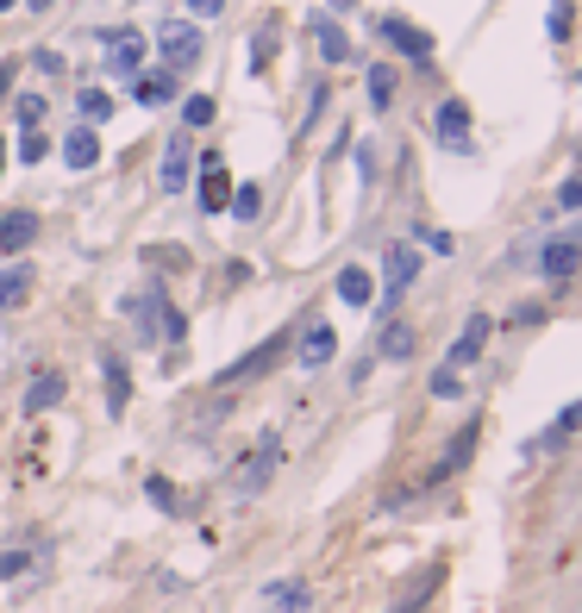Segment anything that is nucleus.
I'll return each instance as SVG.
<instances>
[{
    "instance_id": "nucleus-39",
    "label": "nucleus",
    "mask_w": 582,
    "mask_h": 613,
    "mask_svg": "<svg viewBox=\"0 0 582 613\" xmlns=\"http://www.w3.org/2000/svg\"><path fill=\"white\" fill-rule=\"evenodd\" d=\"M357 176H363V188L376 182V145H357Z\"/></svg>"
},
{
    "instance_id": "nucleus-4",
    "label": "nucleus",
    "mask_w": 582,
    "mask_h": 613,
    "mask_svg": "<svg viewBox=\"0 0 582 613\" xmlns=\"http://www.w3.org/2000/svg\"><path fill=\"white\" fill-rule=\"evenodd\" d=\"M413 282H420V245H401V238H395V245L382 251V313L401 301Z\"/></svg>"
},
{
    "instance_id": "nucleus-6",
    "label": "nucleus",
    "mask_w": 582,
    "mask_h": 613,
    "mask_svg": "<svg viewBox=\"0 0 582 613\" xmlns=\"http://www.w3.org/2000/svg\"><path fill=\"white\" fill-rule=\"evenodd\" d=\"M432 138H438L445 151H457V157H470V151H476V138H470V101L445 95V101L432 107Z\"/></svg>"
},
{
    "instance_id": "nucleus-35",
    "label": "nucleus",
    "mask_w": 582,
    "mask_h": 613,
    "mask_svg": "<svg viewBox=\"0 0 582 613\" xmlns=\"http://www.w3.org/2000/svg\"><path fill=\"white\" fill-rule=\"evenodd\" d=\"M45 113H51V101H45V95H20V101H13V120H20V126H38V120H45Z\"/></svg>"
},
{
    "instance_id": "nucleus-8",
    "label": "nucleus",
    "mask_w": 582,
    "mask_h": 613,
    "mask_svg": "<svg viewBox=\"0 0 582 613\" xmlns=\"http://www.w3.org/2000/svg\"><path fill=\"white\" fill-rule=\"evenodd\" d=\"M376 38L388 45V51H401L407 63H432V32L413 26V20H401V13H382V20H376Z\"/></svg>"
},
{
    "instance_id": "nucleus-7",
    "label": "nucleus",
    "mask_w": 582,
    "mask_h": 613,
    "mask_svg": "<svg viewBox=\"0 0 582 613\" xmlns=\"http://www.w3.org/2000/svg\"><path fill=\"white\" fill-rule=\"evenodd\" d=\"M101 38V70L107 76H138V63H145V32H132V26H107L95 32Z\"/></svg>"
},
{
    "instance_id": "nucleus-20",
    "label": "nucleus",
    "mask_w": 582,
    "mask_h": 613,
    "mask_svg": "<svg viewBox=\"0 0 582 613\" xmlns=\"http://www.w3.org/2000/svg\"><path fill=\"white\" fill-rule=\"evenodd\" d=\"M63 395H70V383H63V370H38V376L26 383V413L38 420V413H51L57 401H63Z\"/></svg>"
},
{
    "instance_id": "nucleus-21",
    "label": "nucleus",
    "mask_w": 582,
    "mask_h": 613,
    "mask_svg": "<svg viewBox=\"0 0 582 613\" xmlns=\"http://www.w3.org/2000/svg\"><path fill=\"white\" fill-rule=\"evenodd\" d=\"M32 288H38V270H32V263H7V270H0V313L26 306Z\"/></svg>"
},
{
    "instance_id": "nucleus-42",
    "label": "nucleus",
    "mask_w": 582,
    "mask_h": 613,
    "mask_svg": "<svg viewBox=\"0 0 582 613\" xmlns=\"http://www.w3.org/2000/svg\"><path fill=\"white\" fill-rule=\"evenodd\" d=\"M538 320H545V306H538V301H527V306H513V326H538Z\"/></svg>"
},
{
    "instance_id": "nucleus-22",
    "label": "nucleus",
    "mask_w": 582,
    "mask_h": 613,
    "mask_svg": "<svg viewBox=\"0 0 582 613\" xmlns=\"http://www.w3.org/2000/svg\"><path fill=\"white\" fill-rule=\"evenodd\" d=\"M577 433H582V401H570V408L557 413L552 426H545V433L532 438L527 451H564V445H570V438H577Z\"/></svg>"
},
{
    "instance_id": "nucleus-33",
    "label": "nucleus",
    "mask_w": 582,
    "mask_h": 613,
    "mask_svg": "<svg viewBox=\"0 0 582 613\" xmlns=\"http://www.w3.org/2000/svg\"><path fill=\"white\" fill-rule=\"evenodd\" d=\"M426 395H432V401H457V395H463V376L438 363V370H432V383H426Z\"/></svg>"
},
{
    "instance_id": "nucleus-29",
    "label": "nucleus",
    "mask_w": 582,
    "mask_h": 613,
    "mask_svg": "<svg viewBox=\"0 0 582 613\" xmlns=\"http://www.w3.org/2000/svg\"><path fill=\"white\" fill-rule=\"evenodd\" d=\"M76 107H82V126H107V120H113V95H107V88H82Z\"/></svg>"
},
{
    "instance_id": "nucleus-34",
    "label": "nucleus",
    "mask_w": 582,
    "mask_h": 613,
    "mask_svg": "<svg viewBox=\"0 0 582 613\" xmlns=\"http://www.w3.org/2000/svg\"><path fill=\"white\" fill-rule=\"evenodd\" d=\"M270 57H276V32H257V38H251V51H245L251 76H263V70H270Z\"/></svg>"
},
{
    "instance_id": "nucleus-30",
    "label": "nucleus",
    "mask_w": 582,
    "mask_h": 613,
    "mask_svg": "<svg viewBox=\"0 0 582 613\" xmlns=\"http://www.w3.org/2000/svg\"><path fill=\"white\" fill-rule=\"evenodd\" d=\"M570 26H577V0H552V7H545V38H552V45H564V38H570Z\"/></svg>"
},
{
    "instance_id": "nucleus-15",
    "label": "nucleus",
    "mask_w": 582,
    "mask_h": 613,
    "mask_svg": "<svg viewBox=\"0 0 582 613\" xmlns=\"http://www.w3.org/2000/svg\"><path fill=\"white\" fill-rule=\"evenodd\" d=\"M232 207V176L226 163H220V151L201 157V213H226Z\"/></svg>"
},
{
    "instance_id": "nucleus-24",
    "label": "nucleus",
    "mask_w": 582,
    "mask_h": 613,
    "mask_svg": "<svg viewBox=\"0 0 582 613\" xmlns=\"http://www.w3.org/2000/svg\"><path fill=\"white\" fill-rule=\"evenodd\" d=\"M332 288H338V301H345V306H370V301H376V282H370L363 263H345V270L332 276Z\"/></svg>"
},
{
    "instance_id": "nucleus-40",
    "label": "nucleus",
    "mask_w": 582,
    "mask_h": 613,
    "mask_svg": "<svg viewBox=\"0 0 582 613\" xmlns=\"http://www.w3.org/2000/svg\"><path fill=\"white\" fill-rule=\"evenodd\" d=\"M188 13L207 26V20H220V13H226V0H188Z\"/></svg>"
},
{
    "instance_id": "nucleus-10",
    "label": "nucleus",
    "mask_w": 582,
    "mask_h": 613,
    "mask_svg": "<svg viewBox=\"0 0 582 613\" xmlns=\"http://www.w3.org/2000/svg\"><path fill=\"white\" fill-rule=\"evenodd\" d=\"M488 333H495V313H470V320H463V333L451 338V351H445V370L463 376V370L488 351Z\"/></svg>"
},
{
    "instance_id": "nucleus-46",
    "label": "nucleus",
    "mask_w": 582,
    "mask_h": 613,
    "mask_svg": "<svg viewBox=\"0 0 582 613\" xmlns=\"http://www.w3.org/2000/svg\"><path fill=\"white\" fill-rule=\"evenodd\" d=\"M0 170H7V138H0Z\"/></svg>"
},
{
    "instance_id": "nucleus-44",
    "label": "nucleus",
    "mask_w": 582,
    "mask_h": 613,
    "mask_svg": "<svg viewBox=\"0 0 582 613\" xmlns=\"http://www.w3.org/2000/svg\"><path fill=\"white\" fill-rule=\"evenodd\" d=\"M326 7H332V13H351L357 0H326Z\"/></svg>"
},
{
    "instance_id": "nucleus-2",
    "label": "nucleus",
    "mask_w": 582,
    "mask_h": 613,
    "mask_svg": "<svg viewBox=\"0 0 582 613\" xmlns=\"http://www.w3.org/2000/svg\"><path fill=\"white\" fill-rule=\"evenodd\" d=\"M201 20H170V26L157 32V57H163V70H176V76H188V70H201Z\"/></svg>"
},
{
    "instance_id": "nucleus-11",
    "label": "nucleus",
    "mask_w": 582,
    "mask_h": 613,
    "mask_svg": "<svg viewBox=\"0 0 582 613\" xmlns=\"http://www.w3.org/2000/svg\"><path fill=\"white\" fill-rule=\"evenodd\" d=\"M38 232H45V220L32 207H7L0 213V257H26L38 245Z\"/></svg>"
},
{
    "instance_id": "nucleus-48",
    "label": "nucleus",
    "mask_w": 582,
    "mask_h": 613,
    "mask_svg": "<svg viewBox=\"0 0 582 613\" xmlns=\"http://www.w3.org/2000/svg\"><path fill=\"white\" fill-rule=\"evenodd\" d=\"M577 82H582V76H577Z\"/></svg>"
},
{
    "instance_id": "nucleus-37",
    "label": "nucleus",
    "mask_w": 582,
    "mask_h": 613,
    "mask_svg": "<svg viewBox=\"0 0 582 613\" xmlns=\"http://www.w3.org/2000/svg\"><path fill=\"white\" fill-rule=\"evenodd\" d=\"M413 238H420L426 251H438V257H451V251H457V238H451V232H438V226H413Z\"/></svg>"
},
{
    "instance_id": "nucleus-17",
    "label": "nucleus",
    "mask_w": 582,
    "mask_h": 613,
    "mask_svg": "<svg viewBox=\"0 0 582 613\" xmlns=\"http://www.w3.org/2000/svg\"><path fill=\"white\" fill-rule=\"evenodd\" d=\"M132 101L138 107H170L176 101V70H138V76H132Z\"/></svg>"
},
{
    "instance_id": "nucleus-18",
    "label": "nucleus",
    "mask_w": 582,
    "mask_h": 613,
    "mask_svg": "<svg viewBox=\"0 0 582 613\" xmlns=\"http://www.w3.org/2000/svg\"><path fill=\"white\" fill-rule=\"evenodd\" d=\"M438 583H445V563H426V570H420V576L407 583V595H401V601H395L388 613H426V608H432V595H438Z\"/></svg>"
},
{
    "instance_id": "nucleus-9",
    "label": "nucleus",
    "mask_w": 582,
    "mask_h": 613,
    "mask_svg": "<svg viewBox=\"0 0 582 613\" xmlns=\"http://www.w3.org/2000/svg\"><path fill=\"white\" fill-rule=\"evenodd\" d=\"M188 182H195V138L176 132V138L163 145V163H157V188H163V195H182Z\"/></svg>"
},
{
    "instance_id": "nucleus-27",
    "label": "nucleus",
    "mask_w": 582,
    "mask_h": 613,
    "mask_svg": "<svg viewBox=\"0 0 582 613\" xmlns=\"http://www.w3.org/2000/svg\"><path fill=\"white\" fill-rule=\"evenodd\" d=\"M145 495H151V508H157V513H170V520H182V513H188V501H182V488L170 483V476H157V470L145 476Z\"/></svg>"
},
{
    "instance_id": "nucleus-1",
    "label": "nucleus",
    "mask_w": 582,
    "mask_h": 613,
    "mask_svg": "<svg viewBox=\"0 0 582 613\" xmlns=\"http://www.w3.org/2000/svg\"><path fill=\"white\" fill-rule=\"evenodd\" d=\"M276 470H282V438L263 433V438H257V451H245V458L232 463L226 488L238 495V501H251V495H263V488L276 483Z\"/></svg>"
},
{
    "instance_id": "nucleus-43",
    "label": "nucleus",
    "mask_w": 582,
    "mask_h": 613,
    "mask_svg": "<svg viewBox=\"0 0 582 613\" xmlns=\"http://www.w3.org/2000/svg\"><path fill=\"white\" fill-rule=\"evenodd\" d=\"M13 70H20V63H0V101L13 95Z\"/></svg>"
},
{
    "instance_id": "nucleus-19",
    "label": "nucleus",
    "mask_w": 582,
    "mask_h": 613,
    "mask_svg": "<svg viewBox=\"0 0 582 613\" xmlns=\"http://www.w3.org/2000/svg\"><path fill=\"white\" fill-rule=\"evenodd\" d=\"M263 608H270V613H307V608H313V588H307L301 576H282V583L263 588Z\"/></svg>"
},
{
    "instance_id": "nucleus-13",
    "label": "nucleus",
    "mask_w": 582,
    "mask_h": 613,
    "mask_svg": "<svg viewBox=\"0 0 582 613\" xmlns=\"http://www.w3.org/2000/svg\"><path fill=\"white\" fill-rule=\"evenodd\" d=\"M101 376H107V413L120 420V413L132 408V370H126V358H120V345H101Z\"/></svg>"
},
{
    "instance_id": "nucleus-47",
    "label": "nucleus",
    "mask_w": 582,
    "mask_h": 613,
    "mask_svg": "<svg viewBox=\"0 0 582 613\" xmlns=\"http://www.w3.org/2000/svg\"><path fill=\"white\" fill-rule=\"evenodd\" d=\"M7 7H20V0H0V13H7Z\"/></svg>"
},
{
    "instance_id": "nucleus-23",
    "label": "nucleus",
    "mask_w": 582,
    "mask_h": 613,
    "mask_svg": "<svg viewBox=\"0 0 582 613\" xmlns=\"http://www.w3.org/2000/svg\"><path fill=\"white\" fill-rule=\"evenodd\" d=\"M63 163H70V170H95V163H101V132L95 126L63 132Z\"/></svg>"
},
{
    "instance_id": "nucleus-36",
    "label": "nucleus",
    "mask_w": 582,
    "mask_h": 613,
    "mask_svg": "<svg viewBox=\"0 0 582 613\" xmlns=\"http://www.w3.org/2000/svg\"><path fill=\"white\" fill-rule=\"evenodd\" d=\"M45 157H51V138H45V132L32 126L26 138H20V163H45Z\"/></svg>"
},
{
    "instance_id": "nucleus-3",
    "label": "nucleus",
    "mask_w": 582,
    "mask_h": 613,
    "mask_svg": "<svg viewBox=\"0 0 582 613\" xmlns=\"http://www.w3.org/2000/svg\"><path fill=\"white\" fill-rule=\"evenodd\" d=\"M288 338H295V333H270L263 345H257V351H245L238 363H226V370L213 376V388H238V383H257V376H270V370L288 358Z\"/></svg>"
},
{
    "instance_id": "nucleus-45",
    "label": "nucleus",
    "mask_w": 582,
    "mask_h": 613,
    "mask_svg": "<svg viewBox=\"0 0 582 613\" xmlns=\"http://www.w3.org/2000/svg\"><path fill=\"white\" fill-rule=\"evenodd\" d=\"M32 7H38V13H51V7H57V0H32Z\"/></svg>"
},
{
    "instance_id": "nucleus-25",
    "label": "nucleus",
    "mask_w": 582,
    "mask_h": 613,
    "mask_svg": "<svg viewBox=\"0 0 582 613\" xmlns=\"http://www.w3.org/2000/svg\"><path fill=\"white\" fill-rule=\"evenodd\" d=\"M376 358L382 363H407V358H413V326H407V320H388V326H382Z\"/></svg>"
},
{
    "instance_id": "nucleus-32",
    "label": "nucleus",
    "mask_w": 582,
    "mask_h": 613,
    "mask_svg": "<svg viewBox=\"0 0 582 613\" xmlns=\"http://www.w3.org/2000/svg\"><path fill=\"white\" fill-rule=\"evenodd\" d=\"M213 113H220V101H213V95H188V101H182V120H188V132L213 126Z\"/></svg>"
},
{
    "instance_id": "nucleus-16",
    "label": "nucleus",
    "mask_w": 582,
    "mask_h": 613,
    "mask_svg": "<svg viewBox=\"0 0 582 613\" xmlns=\"http://www.w3.org/2000/svg\"><path fill=\"white\" fill-rule=\"evenodd\" d=\"M45 558H51L45 538H26V545L0 551V583H20V576H32V570H45Z\"/></svg>"
},
{
    "instance_id": "nucleus-38",
    "label": "nucleus",
    "mask_w": 582,
    "mask_h": 613,
    "mask_svg": "<svg viewBox=\"0 0 582 613\" xmlns=\"http://www.w3.org/2000/svg\"><path fill=\"white\" fill-rule=\"evenodd\" d=\"M557 207H564V213H582V170L557 188Z\"/></svg>"
},
{
    "instance_id": "nucleus-41",
    "label": "nucleus",
    "mask_w": 582,
    "mask_h": 613,
    "mask_svg": "<svg viewBox=\"0 0 582 613\" xmlns=\"http://www.w3.org/2000/svg\"><path fill=\"white\" fill-rule=\"evenodd\" d=\"M32 63H38L45 76H63V70H70V63H63V57H57V51H32Z\"/></svg>"
},
{
    "instance_id": "nucleus-12",
    "label": "nucleus",
    "mask_w": 582,
    "mask_h": 613,
    "mask_svg": "<svg viewBox=\"0 0 582 613\" xmlns=\"http://www.w3.org/2000/svg\"><path fill=\"white\" fill-rule=\"evenodd\" d=\"M476 438H482V426H476V420H463V433H457V445H445V458L432 463L426 488H438V483H451V476H463V470H470V458H476Z\"/></svg>"
},
{
    "instance_id": "nucleus-14",
    "label": "nucleus",
    "mask_w": 582,
    "mask_h": 613,
    "mask_svg": "<svg viewBox=\"0 0 582 613\" xmlns=\"http://www.w3.org/2000/svg\"><path fill=\"white\" fill-rule=\"evenodd\" d=\"M332 358H338V333H332L326 320H313L301 333V345H295V363H301V370H326Z\"/></svg>"
},
{
    "instance_id": "nucleus-5",
    "label": "nucleus",
    "mask_w": 582,
    "mask_h": 613,
    "mask_svg": "<svg viewBox=\"0 0 582 613\" xmlns=\"http://www.w3.org/2000/svg\"><path fill=\"white\" fill-rule=\"evenodd\" d=\"M582 270V226H564L557 238L538 245V276L545 282H570Z\"/></svg>"
},
{
    "instance_id": "nucleus-26",
    "label": "nucleus",
    "mask_w": 582,
    "mask_h": 613,
    "mask_svg": "<svg viewBox=\"0 0 582 613\" xmlns=\"http://www.w3.org/2000/svg\"><path fill=\"white\" fill-rule=\"evenodd\" d=\"M313 38H320V57H326V63H351V38H345V26H338V20H326V13H320V20H313Z\"/></svg>"
},
{
    "instance_id": "nucleus-28",
    "label": "nucleus",
    "mask_w": 582,
    "mask_h": 613,
    "mask_svg": "<svg viewBox=\"0 0 582 613\" xmlns=\"http://www.w3.org/2000/svg\"><path fill=\"white\" fill-rule=\"evenodd\" d=\"M238 226H251L257 213H263V182H232V207H226Z\"/></svg>"
},
{
    "instance_id": "nucleus-31",
    "label": "nucleus",
    "mask_w": 582,
    "mask_h": 613,
    "mask_svg": "<svg viewBox=\"0 0 582 613\" xmlns=\"http://www.w3.org/2000/svg\"><path fill=\"white\" fill-rule=\"evenodd\" d=\"M370 107H376V113L395 107V70H388V63H370Z\"/></svg>"
}]
</instances>
